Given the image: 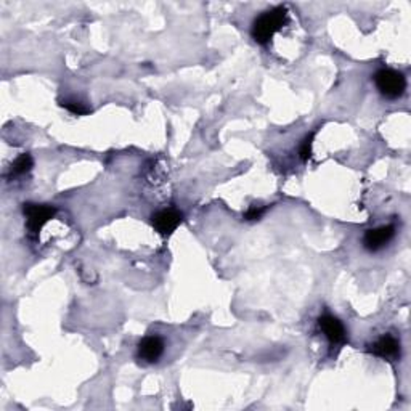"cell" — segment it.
<instances>
[{
  "label": "cell",
  "instance_id": "1",
  "mask_svg": "<svg viewBox=\"0 0 411 411\" xmlns=\"http://www.w3.org/2000/svg\"><path fill=\"white\" fill-rule=\"evenodd\" d=\"M288 21V8L285 5H278V7L269 10L259 15L254 20L251 27V36L252 39L260 46H267L270 43L271 39L276 32L281 31V27L286 25Z\"/></svg>",
  "mask_w": 411,
  "mask_h": 411
},
{
  "label": "cell",
  "instance_id": "6",
  "mask_svg": "<svg viewBox=\"0 0 411 411\" xmlns=\"http://www.w3.org/2000/svg\"><path fill=\"white\" fill-rule=\"evenodd\" d=\"M318 328L331 344H336V346H342V344H346L347 341L346 328H344V325L336 318V316L321 315L318 318Z\"/></svg>",
  "mask_w": 411,
  "mask_h": 411
},
{
  "label": "cell",
  "instance_id": "2",
  "mask_svg": "<svg viewBox=\"0 0 411 411\" xmlns=\"http://www.w3.org/2000/svg\"><path fill=\"white\" fill-rule=\"evenodd\" d=\"M375 84L382 97L387 100H397L407 90V79L396 69L382 68L375 74Z\"/></svg>",
  "mask_w": 411,
  "mask_h": 411
},
{
  "label": "cell",
  "instance_id": "3",
  "mask_svg": "<svg viewBox=\"0 0 411 411\" xmlns=\"http://www.w3.org/2000/svg\"><path fill=\"white\" fill-rule=\"evenodd\" d=\"M23 214L26 217V227L31 235L37 236L43 225L47 224L53 215L57 214V209L48 204H36V203H25L23 204Z\"/></svg>",
  "mask_w": 411,
  "mask_h": 411
},
{
  "label": "cell",
  "instance_id": "9",
  "mask_svg": "<svg viewBox=\"0 0 411 411\" xmlns=\"http://www.w3.org/2000/svg\"><path fill=\"white\" fill-rule=\"evenodd\" d=\"M32 166H34V161H32L31 154L23 153V154H20V156L15 159V163L12 164V168H10V174H12V175H25L32 169Z\"/></svg>",
  "mask_w": 411,
  "mask_h": 411
},
{
  "label": "cell",
  "instance_id": "11",
  "mask_svg": "<svg viewBox=\"0 0 411 411\" xmlns=\"http://www.w3.org/2000/svg\"><path fill=\"white\" fill-rule=\"evenodd\" d=\"M267 210H269V206H255L254 204L246 210V214H244V220L254 222V220L262 219Z\"/></svg>",
  "mask_w": 411,
  "mask_h": 411
},
{
  "label": "cell",
  "instance_id": "10",
  "mask_svg": "<svg viewBox=\"0 0 411 411\" xmlns=\"http://www.w3.org/2000/svg\"><path fill=\"white\" fill-rule=\"evenodd\" d=\"M60 105L63 108H66L69 111V113H73V114H76V116H86V114H88L90 113V108L87 107L86 103H82L81 100H61L60 102Z\"/></svg>",
  "mask_w": 411,
  "mask_h": 411
},
{
  "label": "cell",
  "instance_id": "7",
  "mask_svg": "<svg viewBox=\"0 0 411 411\" xmlns=\"http://www.w3.org/2000/svg\"><path fill=\"white\" fill-rule=\"evenodd\" d=\"M368 352L384 360H397L400 358V342L392 335H384L371 344Z\"/></svg>",
  "mask_w": 411,
  "mask_h": 411
},
{
  "label": "cell",
  "instance_id": "5",
  "mask_svg": "<svg viewBox=\"0 0 411 411\" xmlns=\"http://www.w3.org/2000/svg\"><path fill=\"white\" fill-rule=\"evenodd\" d=\"M393 236H396V227L393 225H384L379 227V229L368 230L363 236V246L366 251L377 252L382 248H386Z\"/></svg>",
  "mask_w": 411,
  "mask_h": 411
},
{
  "label": "cell",
  "instance_id": "12",
  "mask_svg": "<svg viewBox=\"0 0 411 411\" xmlns=\"http://www.w3.org/2000/svg\"><path fill=\"white\" fill-rule=\"evenodd\" d=\"M315 133H316V130L310 132L309 135L304 138V142H302V145H301V151H299V153H301V159L302 161H309L310 156H312V143H314Z\"/></svg>",
  "mask_w": 411,
  "mask_h": 411
},
{
  "label": "cell",
  "instance_id": "8",
  "mask_svg": "<svg viewBox=\"0 0 411 411\" xmlns=\"http://www.w3.org/2000/svg\"><path fill=\"white\" fill-rule=\"evenodd\" d=\"M164 353V341L159 336H147L138 344V358L147 363H156Z\"/></svg>",
  "mask_w": 411,
  "mask_h": 411
},
{
  "label": "cell",
  "instance_id": "4",
  "mask_svg": "<svg viewBox=\"0 0 411 411\" xmlns=\"http://www.w3.org/2000/svg\"><path fill=\"white\" fill-rule=\"evenodd\" d=\"M182 214L175 209H163L153 214L151 225L161 236H169L182 224Z\"/></svg>",
  "mask_w": 411,
  "mask_h": 411
}]
</instances>
